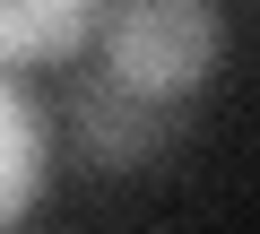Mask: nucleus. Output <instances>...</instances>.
<instances>
[{
  "label": "nucleus",
  "mask_w": 260,
  "mask_h": 234,
  "mask_svg": "<svg viewBox=\"0 0 260 234\" xmlns=\"http://www.w3.org/2000/svg\"><path fill=\"white\" fill-rule=\"evenodd\" d=\"M217 9L200 0H130V9H95V44H104V78L182 104L200 87V70L217 61Z\"/></svg>",
  "instance_id": "obj_1"
},
{
  "label": "nucleus",
  "mask_w": 260,
  "mask_h": 234,
  "mask_svg": "<svg viewBox=\"0 0 260 234\" xmlns=\"http://www.w3.org/2000/svg\"><path fill=\"white\" fill-rule=\"evenodd\" d=\"M95 35L87 0H0V61H52Z\"/></svg>",
  "instance_id": "obj_4"
},
{
  "label": "nucleus",
  "mask_w": 260,
  "mask_h": 234,
  "mask_svg": "<svg viewBox=\"0 0 260 234\" xmlns=\"http://www.w3.org/2000/svg\"><path fill=\"white\" fill-rule=\"evenodd\" d=\"M44 191V113L18 78H0V234H9Z\"/></svg>",
  "instance_id": "obj_3"
},
{
  "label": "nucleus",
  "mask_w": 260,
  "mask_h": 234,
  "mask_svg": "<svg viewBox=\"0 0 260 234\" xmlns=\"http://www.w3.org/2000/svg\"><path fill=\"white\" fill-rule=\"evenodd\" d=\"M70 139H78V156L104 165V174H139V165H156V156L182 139V104L139 95V87H113V78L95 70V78H78V95H70Z\"/></svg>",
  "instance_id": "obj_2"
}]
</instances>
